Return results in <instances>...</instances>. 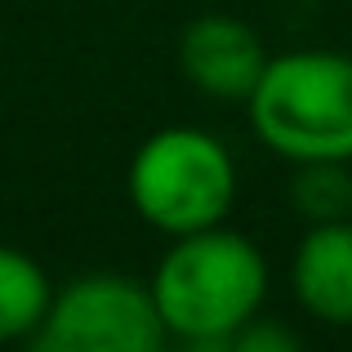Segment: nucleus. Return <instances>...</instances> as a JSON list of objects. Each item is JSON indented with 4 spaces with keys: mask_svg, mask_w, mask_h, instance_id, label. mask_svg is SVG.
I'll return each instance as SVG.
<instances>
[{
    "mask_svg": "<svg viewBox=\"0 0 352 352\" xmlns=\"http://www.w3.org/2000/svg\"><path fill=\"white\" fill-rule=\"evenodd\" d=\"M267 67V50L250 23L232 14H201L179 36V72L192 89L219 103H245Z\"/></svg>",
    "mask_w": 352,
    "mask_h": 352,
    "instance_id": "obj_5",
    "label": "nucleus"
},
{
    "mask_svg": "<svg viewBox=\"0 0 352 352\" xmlns=\"http://www.w3.org/2000/svg\"><path fill=\"white\" fill-rule=\"evenodd\" d=\"M129 206L147 228L188 236L219 228L236 206V161L201 125H165L129 161Z\"/></svg>",
    "mask_w": 352,
    "mask_h": 352,
    "instance_id": "obj_3",
    "label": "nucleus"
},
{
    "mask_svg": "<svg viewBox=\"0 0 352 352\" xmlns=\"http://www.w3.org/2000/svg\"><path fill=\"white\" fill-rule=\"evenodd\" d=\"M294 303L321 326H352V219L308 223L290 258Z\"/></svg>",
    "mask_w": 352,
    "mask_h": 352,
    "instance_id": "obj_6",
    "label": "nucleus"
},
{
    "mask_svg": "<svg viewBox=\"0 0 352 352\" xmlns=\"http://www.w3.org/2000/svg\"><path fill=\"white\" fill-rule=\"evenodd\" d=\"M165 326L143 281L120 272H89L54 290L27 352H156Z\"/></svg>",
    "mask_w": 352,
    "mask_h": 352,
    "instance_id": "obj_4",
    "label": "nucleus"
},
{
    "mask_svg": "<svg viewBox=\"0 0 352 352\" xmlns=\"http://www.w3.org/2000/svg\"><path fill=\"white\" fill-rule=\"evenodd\" d=\"M290 206L303 223H330L352 214V165L308 161L290 174Z\"/></svg>",
    "mask_w": 352,
    "mask_h": 352,
    "instance_id": "obj_8",
    "label": "nucleus"
},
{
    "mask_svg": "<svg viewBox=\"0 0 352 352\" xmlns=\"http://www.w3.org/2000/svg\"><path fill=\"white\" fill-rule=\"evenodd\" d=\"M232 352H308V344H303L299 330H290L285 321L254 317L232 335Z\"/></svg>",
    "mask_w": 352,
    "mask_h": 352,
    "instance_id": "obj_9",
    "label": "nucleus"
},
{
    "mask_svg": "<svg viewBox=\"0 0 352 352\" xmlns=\"http://www.w3.org/2000/svg\"><path fill=\"white\" fill-rule=\"evenodd\" d=\"M348 219H352V214H348Z\"/></svg>",
    "mask_w": 352,
    "mask_h": 352,
    "instance_id": "obj_11",
    "label": "nucleus"
},
{
    "mask_svg": "<svg viewBox=\"0 0 352 352\" xmlns=\"http://www.w3.org/2000/svg\"><path fill=\"white\" fill-rule=\"evenodd\" d=\"M254 138L290 165H352V54L290 50L267 54V67L245 98Z\"/></svg>",
    "mask_w": 352,
    "mask_h": 352,
    "instance_id": "obj_2",
    "label": "nucleus"
},
{
    "mask_svg": "<svg viewBox=\"0 0 352 352\" xmlns=\"http://www.w3.org/2000/svg\"><path fill=\"white\" fill-rule=\"evenodd\" d=\"M54 299L50 272L27 250L0 241V344H27Z\"/></svg>",
    "mask_w": 352,
    "mask_h": 352,
    "instance_id": "obj_7",
    "label": "nucleus"
},
{
    "mask_svg": "<svg viewBox=\"0 0 352 352\" xmlns=\"http://www.w3.org/2000/svg\"><path fill=\"white\" fill-rule=\"evenodd\" d=\"M156 352H192V344H188V339H174V335H170V339H165V344L156 348Z\"/></svg>",
    "mask_w": 352,
    "mask_h": 352,
    "instance_id": "obj_10",
    "label": "nucleus"
},
{
    "mask_svg": "<svg viewBox=\"0 0 352 352\" xmlns=\"http://www.w3.org/2000/svg\"><path fill=\"white\" fill-rule=\"evenodd\" d=\"M267 258L245 232L206 228L174 236L161 254L147 294L161 312L165 335L174 339H223L263 312Z\"/></svg>",
    "mask_w": 352,
    "mask_h": 352,
    "instance_id": "obj_1",
    "label": "nucleus"
}]
</instances>
